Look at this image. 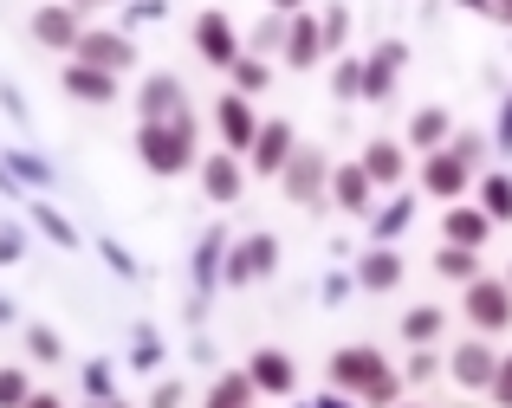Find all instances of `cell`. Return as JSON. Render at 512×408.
<instances>
[{"label":"cell","mask_w":512,"mask_h":408,"mask_svg":"<svg viewBox=\"0 0 512 408\" xmlns=\"http://www.w3.org/2000/svg\"><path fill=\"white\" fill-rule=\"evenodd\" d=\"M331 389L370 402V408H396L402 402V370H389V357L376 344H344L331 350Z\"/></svg>","instance_id":"1"},{"label":"cell","mask_w":512,"mask_h":408,"mask_svg":"<svg viewBox=\"0 0 512 408\" xmlns=\"http://www.w3.org/2000/svg\"><path fill=\"white\" fill-rule=\"evenodd\" d=\"M201 124H195V111H175V117H156V124H143L137 130V162L150 175H188L195 169V156H201Z\"/></svg>","instance_id":"2"},{"label":"cell","mask_w":512,"mask_h":408,"mask_svg":"<svg viewBox=\"0 0 512 408\" xmlns=\"http://www.w3.org/2000/svg\"><path fill=\"white\" fill-rule=\"evenodd\" d=\"M480 156H487V136H480V130H454L441 149H428V156H422V195L461 201L467 182H474V169H480Z\"/></svg>","instance_id":"3"},{"label":"cell","mask_w":512,"mask_h":408,"mask_svg":"<svg viewBox=\"0 0 512 408\" xmlns=\"http://www.w3.org/2000/svg\"><path fill=\"white\" fill-rule=\"evenodd\" d=\"M279 188H286V201L292 208H318V201L331 195V156L325 149H292V162L279 169Z\"/></svg>","instance_id":"4"},{"label":"cell","mask_w":512,"mask_h":408,"mask_svg":"<svg viewBox=\"0 0 512 408\" xmlns=\"http://www.w3.org/2000/svg\"><path fill=\"white\" fill-rule=\"evenodd\" d=\"M441 370H448V383L461 389V396H487L493 370H500V350H493L487 337H461V344L441 357Z\"/></svg>","instance_id":"5"},{"label":"cell","mask_w":512,"mask_h":408,"mask_svg":"<svg viewBox=\"0 0 512 408\" xmlns=\"http://www.w3.org/2000/svg\"><path fill=\"white\" fill-rule=\"evenodd\" d=\"M461 311H467V331L474 337H506L512 331V285L506 279H474Z\"/></svg>","instance_id":"6"},{"label":"cell","mask_w":512,"mask_h":408,"mask_svg":"<svg viewBox=\"0 0 512 408\" xmlns=\"http://www.w3.org/2000/svg\"><path fill=\"white\" fill-rule=\"evenodd\" d=\"M273 266H279V240H273V234H247V240H234V247H227V260H221V285L273 279Z\"/></svg>","instance_id":"7"},{"label":"cell","mask_w":512,"mask_h":408,"mask_svg":"<svg viewBox=\"0 0 512 408\" xmlns=\"http://www.w3.org/2000/svg\"><path fill=\"white\" fill-rule=\"evenodd\" d=\"M292 149H299V130H292L286 117H260V136H253V149H247L253 175H260V182H279V169L292 162Z\"/></svg>","instance_id":"8"},{"label":"cell","mask_w":512,"mask_h":408,"mask_svg":"<svg viewBox=\"0 0 512 408\" xmlns=\"http://www.w3.org/2000/svg\"><path fill=\"white\" fill-rule=\"evenodd\" d=\"M214 130H221L227 156H247L253 136H260V111H253V98H240V91H221V98H214Z\"/></svg>","instance_id":"9"},{"label":"cell","mask_w":512,"mask_h":408,"mask_svg":"<svg viewBox=\"0 0 512 408\" xmlns=\"http://www.w3.org/2000/svg\"><path fill=\"white\" fill-rule=\"evenodd\" d=\"M331 208L350 214V221H370L376 214V182L363 175V162H331Z\"/></svg>","instance_id":"10"},{"label":"cell","mask_w":512,"mask_h":408,"mask_svg":"<svg viewBox=\"0 0 512 408\" xmlns=\"http://www.w3.org/2000/svg\"><path fill=\"white\" fill-rule=\"evenodd\" d=\"M78 65H98V72H130L137 65V46H130L124 33H104V26H85V39H78L72 52Z\"/></svg>","instance_id":"11"},{"label":"cell","mask_w":512,"mask_h":408,"mask_svg":"<svg viewBox=\"0 0 512 408\" xmlns=\"http://www.w3.org/2000/svg\"><path fill=\"white\" fill-rule=\"evenodd\" d=\"M195 52L208 65H234L240 59V33H234V20H227V13H195Z\"/></svg>","instance_id":"12"},{"label":"cell","mask_w":512,"mask_h":408,"mask_svg":"<svg viewBox=\"0 0 512 408\" xmlns=\"http://www.w3.org/2000/svg\"><path fill=\"white\" fill-rule=\"evenodd\" d=\"M33 39L52 52H78V39H85V26H78V7H65V0H52V7L33 13Z\"/></svg>","instance_id":"13"},{"label":"cell","mask_w":512,"mask_h":408,"mask_svg":"<svg viewBox=\"0 0 512 408\" xmlns=\"http://www.w3.org/2000/svg\"><path fill=\"white\" fill-rule=\"evenodd\" d=\"M402 59H409V46H402V39H383V46H376L370 59H363V98H370V104H383L389 91H396Z\"/></svg>","instance_id":"14"},{"label":"cell","mask_w":512,"mask_h":408,"mask_svg":"<svg viewBox=\"0 0 512 408\" xmlns=\"http://www.w3.org/2000/svg\"><path fill=\"white\" fill-rule=\"evenodd\" d=\"M318 59H325V26L312 13H292L286 20V72H312Z\"/></svg>","instance_id":"15"},{"label":"cell","mask_w":512,"mask_h":408,"mask_svg":"<svg viewBox=\"0 0 512 408\" xmlns=\"http://www.w3.org/2000/svg\"><path fill=\"white\" fill-rule=\"evenodd\" d=\"M195 175H201V195L221 201V208H227V201H240V188H247V169H240V156H227V149H221V156H208V162H195Z\"/></svg>","instance_id":"16"},{"label":"cell","mask_w":512,"mask_h":408,"mask_svg":"<svg viewBox=\"0 0 512 408\" xmlns=\"http://www.w3.org/2000/svg\"><path fill=\"white\" fill-rule=\"evenodd\" d=\"M247 376H253V389H260V396H292V389H299V370H292V357L286 350H253V363H247Z\"/></svg>","instance_id":"17"},{"label":"cell","mask_w":512,"mask_h":408,"mask_svg":"<svg viewBox=\"0 0 512 408\" xmlns=\"http://www.w3.org/2000/svg\"><path fill=\"white\" fill-rule=\"evenodd\" d=\"M402 272H409V266H402L396 247H370V253L357 260V272H350V279H357V292H396Z\"/></svg>","instance_id":"18"},{"label":"cell","mask_w":512,"mask_h":408,"mask_svg":"<svg viewBox=\"0 0 512 408\" xmlns=\"http://www.w3.org/2000/svg\"><path fill=\"white\" fill-rule=\"evenodd\" d=\"M357 162H363V175H370L376 188H396L402 175H409V149H402V143H389V136H376V143L363 149Z\"/></svg>","instance_id":"19"},{"label":"cell","mask_w":512,"mask_h":408,"mask_svg":"<svg viewBox=\"0 0 512 408\" xmlns=\"http://www.w3.org/2000/svg\"><path fill=\"white\" fill-rule=\"evenodd\" d=\"M441 240H448V247H467V253H480L493 240V221L480 208H448L441 214Z\"/></svg>","instance_id":"20"},{"label":"cell","mask_w":512,"mask_h":408,"mask_svg":"<svg viewBox=\"0 0 512 408\" xmlns=\"http://www.w3.org/2000/svg\"><path fill=\"white\" fill-rule=\"evenodd\" d=\"M137 111H143V124L175 117V111H182V78H175V72H150V78H143V91H137Z\"/></svg>","instance_id":"21"},{"label":"cell","mask_w":512,"mask_h":408,"mask_svg":"<svg viewBox=\"0 0 512 408\" xmlns=\"http://www.w3.org/2000/svg\"><path fill=\"white\" fill-rule=\"evenodd\" d=\"M65 91L78 104H117V72H98V65H65Z\"/></svg>","instance_id":"22"},{"label":"cell","mask_w":512,"mask_h":408,"mask_svg":"<svg viewBox=\"0 0 512 408\" xmlns=\"http://www.w3.org/2000/svg\"><path fill=\"white\" fill-rule=\"evenodd\" d=\"M448 136H454V117L441 111V104H422V111L409 117V149H422V156H428V149H441Z\"/></svg>","instance_id":"23"},{"label":"cell","mask_w":512,"mask_h":408,"mask_svg":"<svg viewBox=\"0 0 512 408\" xmlns=\"http://www.w3.org/2000/svg\"><path fill=\"white\" fill-rule=\"evenodd\" d=\"M221 260H227V234L208 227L201 247H195V292H214V285H221Z\"/></svg>","instance_id":"24"},{"label":"cell","mask_w":512,"mask_h":408,"mask_svg":"<svg viewBox=\"0 0 512 408\" xmlns=\"http://www.w3.org/2000/svg\"><path fill=\"white\" fill-rule=\"evenodd\" d=\"M474 208L487 214L493 227H500V221H512V175H500V169H493V175H480V188H474Z\"/></svg>","instance_id":"25"},{"label":"cell","mask_w":512,"mask_h":408,"mask_svg":"<svg viewBox=\"0 0 512 408\" xmlns=\"http://www.w3.org/2000/svg\"><path fill=\"white\" fill-rule=\"evenodd\" d=\"M253 402H260L253 376L247 370H227V376H214V389H208V402H201V408H253Z\"/></svg>","instance_id":"26"},{"label":"cell","mask_w":512,"mask_h":408,"mask_svg":"<svg viewBox=\"0 0 512 408\" xmlns=\"http://www.w3.org/2000/svg\"><path fill=\"white\" fill-rule=\"evenodd\" d=\"M441 324H448V311H441V305H415V311H402V344H409V350L435 344Z\"/></svg>","instance_id":"27"},{"label":"cell","mask_w":512,"mask_h":408,"mask_svg":"<svg viewBox=\"0 0 512 408\" xmlns=\"http://www.w3.org/2000/svg\"><path fill=\"white\" fill-rule=\"evenodd\" d=\"M409 221H415V201L402 195V201H389V208H376V214H370V240H376V247H389V240H396Z\"/></svg>","instance_id":"28"},{"label":"cell","mask_w":512,"mask_h":408,"mask_svg":"<svg viewBox=\"0 0 512 408\" xmlns=\"http://www.w3.org/2000/svg\"><path fill=\"white\" fill-rule=\"evenodd\" d=\"M435 272H441V279H454V285H474V279H480V260H474L467 247H448V240H441Z\"/></svg>","instance_id":"29"},{"label":"cell","mask_w":512,"mask_h":408,"mask_svg":"<svg viewBox=\"0 0 512 408\" xmlns=\"http://www.w3.org/2000/svg\"><path fill=\"white\" fill-rule=\"evenodd\" d=\"M227 72H234V91H240V98H260V91L273 85V65H266V59H247V52H240Z\"/></svg>","instance_id":"30"},{"label":"cell","mask_w":512,"mask_h":408,"mask_svg":"<svg viewBox=\"0 0 512 408\" xmlns=\"http://www.w3.org/2000/svg\"><path fill=\"white\" fill-rule=\"evenodd\" d=\"M0 162H7V169H13V182H33V188H52V169H46V162L33 156V149H7V156H0Z\"/></svg>","instance_id":"31"},{"label":"cell","mask_w":512,"mask_h":408,"mask_svg":"<svg viewBox=\"0 0 512 408\" xmlns=\"http://www.w3.org/2000/svg\"><path fill=\"white\" fill-rule=\"evenodd\" d=\"M33 227H39V234L52 240V247H78V227L65 221L59 208H33Z\"/></svg>","instance_id":"32"},{"label":"cell","mask_w":512,"mask_h":408,"mask_svg":"<svg viewBox=\"0 0 512 408\" xmlns=\"http://www.w3.org/2000/svg\"><path fill=\"white\" fill-rule=\"evenodd\" d=\"M331 91H338L344 104L363 98V59H338V72H331Z\"/></svg>","instance_id":"33"},{"label":"cell","mask_w":512,"mask_h":408,"mask_svg":"<svg viewBox=\"0 0 512 408\" xmlns=\"http://www.w3.org/2000/svg\"><path fill=\"white\" fill-rule=\"evenodd\" d=\"M26 350H33L39 363H59L65 357V337L52 331V324H33V331H26Z\"/></svg>","instance_id":"34"},{"label":"cell","mask_w":512,"mask_h":408,"mask_svg":"<svg viewBox=\"0 0 512 408\" xmlns=\"http://www.w3.org/2000/svg\"><path fill=\"white\" fill-rule=\"evenodd\" d=\"M318 26H325V59H331V52H344V39H350V7H325V13H318Z\"/></svg>","instance_id":"35"},{"label":"cell","mask_w":512,"mask_h":408,"mask_svg":"<svg viewBox=\"0 0 512 408\" xmlns=\"http://www.w3.org/2000/svg\"><path fill=\"white\" fill-rule=\"evenodd\" d=\"M286 20L292 13H273V20L253 26V52H286Z\"/></svg>","instance_id":"36"},{"label":"cell","mask_w":512,"mask_h":408,"mask_svg":"<svg viewBox=\"0 0 512 408\" xmlns=\"http://www.w3.org/2000/svg\"><path fill=\"white\" fill-rule=\"evenodd\" d=\"M26 396H33V383H26V370H0V408H26Z\"/></svg>","instance_id":"37"},{"label":"cell","mask_w":512,"mask_h":408,"mask_svg":"<svg viewBox=\"0 0 512 408\" xmlns=\"http://www.w3.org/2000/svg\"><path fill=\"white\" fill-rule=\"evenodd\" d=\"M85 389H91V402H111V396H117L111 363H85Z\"/></svg>","instance_id":"38"},{"label":"cell","mask_w":512,"mask_h":408,"mask_svg":"<svg viewBox=\"0 0 512 408\" xmlns=\"http://www.w3.org/2000/svg\"><path fill=\"white\" fill-rule=\"evenodd\" d=\"M441 370V357H435V350H409V363H402V376H409V383H428V376H435Z\"/></svg>","instance_id":"39"},{"label":"cell","mask_w":512,"mask_h":408,"mask_svg":"<svg viewBox=\"0 0 512 408\" xmlns=\"http://www.w3.org/2000/svg\"><path fill=\"white\" fill-rule=\"evenodd\" d=\"M487 396H493V408H512V357H500V370H493Z\"/></svg>","instance_id":"40"},{"label":"cell","mask_w":512,"mask_h":408,"mask_svg":"<svg viewBox=\"0 0 512 408\" xmlns=\"http://www.w3.org/2000/svg\"><path fill=\"white\" fill-rule=\"evenodd\" d=\"M156 363H163V337L137 331V370H156Z\"/></svg>","instance_id":"41"},{"label":"cell","mask_w":512,"mask_h":408,"mask_svg":"<svg viewBox=\"0 0 512 408\" xmlns=\"http://www.w3.org/2000/svg\"><path fill=\"white\" fill-rule=\"evenodd\" d=\"M104 260H111V272H117V279H137V260H130V253L117 247V240H104Z\"/></svg>","instance_id":"42"},{"label":"cell","mask_w":512,"mask_h":408,"mask_svg":"<svg viewBox=\"0 0 512 408\" xmlns=\"http://www.w3.org/2000/svg\"><path fill=\"white\" fill-rule=\"evenodd\" d=\"M0 266H20V227H0Z\"/></svg>","instance_id":"43"},{"label":"cell","mask_w":512,"mask_h":408,"mask_svg":"<svg viewBox=\"0 0 512 408\" xmlns=\"http://www.w3.org/2000/svg\"><path fill=\"white\" fill-rule=\"evenodd\" d=\"M150 408H182V383H156L150 389Z\"/></svg>","instance_id":"44"},{"label":"cell","mask_w":512,"mask_h":408,"mask_svg":"<svg viewBox=\"0 0 512 408\" xmlns=\"http://www.w3.org/2000/svg\"><path fill=\"white\" fill-rule=\"evenodd\" d=\"M493 143H500V156H512V98L500 104V136H493Z\"/></svg>","instance_id":"45"},{"label":"cell","mask_w":512,"mask_h":408,"mask_svg":"<svg viewBox=\"0 0 512 408\" xmlns=\"http://www.w3.org/2000/svg\"><path fill=\"white\" fill-rule=\"evenodd\" d=\"M487 20H500V26H512V0H487Z\"/></svg>","instance_id":"46"},{"label":"cell","mask_w":512,"mask_h":408,"mask_svg":"<svg viewBox=\"0 0 512 408\" xmlns=\"http://www.w3.org/2000/svg\"><path fill=\"white\" fill-rule=\"evenodd\" d=\"M26 408H65V402L52 396V389H33V396H26Z\"/></svg>","instance_id":"47"},{"label":"cell","mask_w":512,"mask_h":408,"mask_svg":"<svg viewBox=\"0 0 512 408\" xmlns=\"http://www.w3.org/2000/svg\"><path fill=\"white\" fill-rule=\"evenodd\" d=\"M312 408H357V402H350V396H344V389H331V396H318Z\"/></svg>","instance_id":"48"},{"label":"cell","mask_w":512,"mask_h":408,"mask_svg":"<svg viewBox=\"0 0 512 408\" xmlns=\"http://www.w3.org/2000/svg\"><path fill=\"white\" fill-rule=\"evenodd\" d=\"M0 195H20V182H13V169L0 162Z\"/></svg>","instance_id":"49"},{"label":"cell","mask_w":512,"mask_h":408,"mask_svg":"<svg viewBox=\"0 0 512 408\" xmlns=\"http://www.w3.org/2000/svg\"><path fill=\"white\" fill-rule=\"evenodd\" d=\"M273 13H305V0H273Z\"/></svg>","instance_id":"50"},{"label":"cell","mask_w":512,"mask_h":408,"mask_svg":"<svg viewBox=\"0 0 512 408\" xmlns=\"http://www.w3.org/2000/svg\"><path fill=\"white\" fill-rule=\"evenodd\" d=\"M454 7H467V13H487V0H454Z\"/></svg>","instance_id":"51"},{"label":"cell","mask_w":512,"mask_h":408,"mask_svg":"<svg viewBox=\"0 0 512 408\" xmlns=\"http://www.w3.org/2000/svg\"><path fill=\"white\" fill-rule=\"evenodd\" d=\"M65 7H111V0H65Z\"/></svg>","instance_id":"52"},{"label":"cell","mask_w":512,"mask_h":408,"mask_svg":"<svg viewBox=\"0 0 512 408\" xmlns=\"http://www.w3.org/2000/svg\"><path fill=\"white\" fill-rule=\"evenodd\" d=\"M0 324H13V305H7V298H0Z\"/></svg>","instance_id":"53"},{"label":"cell","mask_w":512,"mask_h":408,"mask_svg":"<svg viewBox=\"0 0 512 408\" xmlns=\"http://www.w3.org/2000/svg\"><path fill=\"white\" fill-rule=\"evenodd\" d=\"M91 408H124V402H117V396H111V402H91Z\"/></svg>","instance_id":"54"},{"label":"cell","mask_w":512,"mask_h":408,"mask_svg":"<svg viewBox=\"0 0 512 408\" xmlns=\"http://www.w3.org/2000/svg\"><path fill=\"white\" fill-rule=\"evenodd\" d=\"M396 408H422V402H396Z\"/></svg>","instance_id":"55"},{"label":"cell","mask_w":512,"mask_h":408,"mask_svg":"<svg viewBox=\"0 0 512 408\" xmlns=\"http://www.w3.org/2000/svg\"><path fill=\"white\" fill-rule=\"evenodd\" d=\"M506 285H512V266H506Z\"/></svg>","instance_id":"56"},{"label":"cell","mask_w":512,"mask_h":408,"mask_svg":"<svg viewBox=\"0 0 512 408\" xmlns=\"http://www.w3.org/2000/svg\"><path fill=\"white\" fill-rule=\"evenodd\" d=\"M253 408H260V402H253Z\"/></svg>","instance_id":"57"}]
</instances>
